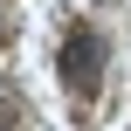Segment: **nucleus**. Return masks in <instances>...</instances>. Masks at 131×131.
<instances>
[{
    "mask_svg": "<svg viewBox=\"0 0 131 131\" xmlns=\"http://www.w3.org/2000/svg\"><path fill=\"white\" fill-rule=\"evenodd\" d=\"M0 131H14V111H7V104H0Z\"/></svg>",
    "mask_w": 131,
    "mask_h": 131,
    "instance_id": "obj_2",
    "label": "nucleus"
},
{
    "mask_svg": "<svg viewBox=\"0 0 131 131\" xmlns=\"http://www.w3.org/2000/svg\"><path fill=\"white\" fill-rule=\"evenodd\" d=\"M62 83H69L76 97H90V90L104 83V35H97V28H76V35L62 41Z\"/></svg>",
    "mask_w": 131,
    "mask_h": 131,
    "instance_id": "obj_1",
    "label": "nucleus"
}]
</instances>
